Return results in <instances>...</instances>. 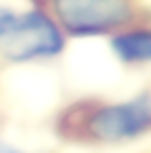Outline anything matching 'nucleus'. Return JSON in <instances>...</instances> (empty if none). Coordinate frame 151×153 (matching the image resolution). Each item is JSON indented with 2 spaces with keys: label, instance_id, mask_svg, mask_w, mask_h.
<instances>
[{
  "label": "nucleus",
  "instance_id": "nucleus-4",
  "mask_svg": "<svg viewBox=\"0 0 151 153\" xmlns=\"http://www.w3.org/2000/svg\"><path fill=\"white\" fill-rule=\"evenodd\" d=\"M111 49L127 65L151 62V29L118 31L111 38Z\"/></svg>",
  "mask_w": 151,
  "mask_h": 153
},
{
  "label": "nucleus",
  "instance_id": "nucleus-3",
  "mask_svg": "<svg viewBox=\"0 0 151 153\" xmlns=\"http://www.w3.org/2000/svg\"><path fill=\"white\" fill-rule=\"evenodd\" d=\"M87 129L91 138L109 144L144 135L151 131V93L144 91L131 100L96 109L87 122Z\"/></svg>",
  "mask_w": 151,
  "mask_h": 153
},
{
  "label": "nucleus",
  "instance_id": "nucleus-2",
  "mask_svg": "<svg viewBox=\"0 0 151 153\" xmlns=\"http://www.w3.org/2000/svg\"><path fill=\"white\" fill-rule=\"evenodd\" d=\"M51 11L65 33L74 38L105 36L131 22V0H51Z\"/></svg>",
  "mask_w": 151,
  "mask_h": 153
},
{
  "label": "nucleus",
  "instance_id": "nucleus-5",
  "mask_svg": "<svg viewBox=\"0 0 151 153\" xmlns=\"http://www.w3.org/2000/svg\"><path fill=\"white\" fill-rule=\"evenodd\" d=\"M0 153H20L18 149H13L11 144H7L4 140H0Z\"/></svg>",
  "mask_w": 151,
  "mask_h": 153
},
{
  "label": "nucleus",
  "instance_id": "nucleus-1",
  "mask_svg": "<svg viewBox=\"0 0 151 153\" xmlns=\"http://www.w3.org/2000/svg\"><path fill=\"white\" fill-rule=\"evenodd\" d=\"M65 49V31L40 9L16 13L0 9V56L9 62L54 58Z\"/></svg>",
  "mask_w": 151,
  "mask_h": 153
}]
</instances>
